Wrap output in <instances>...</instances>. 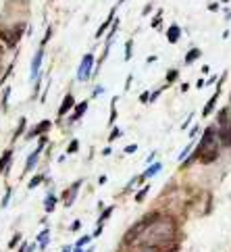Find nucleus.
I'll use <instances>...</instances> for the list:
<instances>
[{
	"label": "nucleus",
	"mask_w": 231,
	"mask_h": 252,
	"mask_svg": "<svg viewBox=\"0 0 231 252\" xmlns=\"http://www.w3.org/2000/svg\"><path fill=\"white\" fill-rule=\"evenodd\" d=\"M73 106H77V104H75V96L69 92V94L63 98V104H60V109H58V117H65L69 111H73Z\"/></svg>",
	"instance_id": "obj_7"
},
{
	"label": "nucleus",
	"mask_w": 231,
	"mask_h": 252,
	"mask_svg": "<svg viewBox=\"0 0 231 252\" xmlns=\"http://www.w3.org/2000/svg\"><path fill=\"white\" fill-rule=\"evenodd\" d=\"M90 240H92L90 236H84V238H79V240H77V244H75V248H84V246H86V244H87V242H90Z\"/></svg>",
	"instance_id": "obj_26"
},
{
	"label": "nucleus",
	"mask_w": 231,
	"mask_h": 252,
	"mask_svg": "<svg viewBox=\"0 0 231 252\" xmlns=\"http://www.w3.org/2000/svg\"><path fill=\"white\" fill-rule=\"evenodd\" d=\"M156 219H161V215H158V213H148V215H144V217H142L138 223H133L131 227L127 229L123 242H125V244H133V242H138V240L142 238V233H144Z\"/></svg>",
	"instance_id": "obj_3"
},
{
	"label": "nucleus",
	"mask_w": 231,
	"mask_h": 252,
	"mask_svg": "<svg viewBox=\"0 0 231 252\" xmlns=\"http://www.w3.org/2000/svg\"><path fill=\"white\" fill-rule=\"evenodd\" d=\"M25 123H28V121H25V119H21V121H19V127H17V131H15V140H17V138H19V136H21V131L25 129Z\"/></svg>",
	"instance_id": "obj_28"
},
{
	"label": "nucleus",
	"mask_w": 231,
	"mask_h": 252,
	"mask_svg": "<svg viewBox=\"0 0 231 252\" xmlns=\"http://www.w3.org/2000/svg\"><path fill=\"white\" fill-rule=\"evenodd\" d=\"M142 252H156V248H144Z\"/></svg>",
	"instance_id": "obj_43"
},
{
	"label": "nucleus",
	"mask_w": 231,
	"mask_h": 252,
	"mask_svg": "<svg viewBox=\"0 0 231 252\" xmlns=\"http://www.w3.org/2000/svg\"><path fill=\"white\" fill-rule=\"evenodd\" d=\"M131 46H133L131 40H127V44H125V57H123L125 61H129V59H131Z\"/></svg>",
	"instance_id": "obj_29"
},
{
	"label": "nucleus",
	"mask_w": 231,
	"mask_h": 252,
	"mask_svg": "<svg viewBox=\"0 0 231 252\" xmlns=\"http://www.w3.org/2000/svg\"><path fill=\"white\" fill-rule=\"evenodd\" d=\"M19 252H29V246H28V244H25V242H23V244H21V248H19Z\"/></svg>",
	"instance_id": "obj_41"
},
{
	"label": "nucleus",
	"mask_w": 231,
	"mask_h": 252,
	"mask_svg": "<svg viewBox=\"0 0 231 252\" xmlns=\"http://www.w3.org/2000/svg\"><path fill=\"white\" fill-rule=\"evenodd\" d=\"M219 144L223 148H231V123L225 125V127H221V131H219Z\"/></svg>",
	"instance_id": "obj_9"
},
{
	"label": "nucleus",
	"mask_w": 231,
	"mask_h": 252,
	"mask_svg": "<svg viewBox=\"0 0 231 252\" xmlns=\"http://www.w3.org/2000/svg\"><path fill=\"white\" fill-rule=\"evenodd\" d=\"M148 190H150V186H144V188H142V190L136 194V202H144V198H146Z\"/></svg>",
	"instance_id": "obj_24"
},
{
	"label": "nucleus",
	"mask_w": 231,
	"mask_h": 252,
	"mask_svg": "<svg viewBox=\"0 0 231 252\" xmlns=\"http://www.w3.org/2000/svg\"><path fill=\"white\" fill-rule=\"evenodd\" d=\"M115 11H117V8H113V11H111V15L109 17H106V21L100 25V28H98V32H96V38H100V35L106 32V30H109L111 28V25L115 23Z\"/></svg>",
	"instance_id": "obj_15"
},
{
	"label": "nucleus",
	"mask_w": 231,
	"mask_h": 252,
	"mask_svg": "<svg viewBox=\"0 0 231 252\" xmlns=\"http://www.w3.org/2000/svg\"><path fill=\"white\" fill-rule=\"evenodd\" d=\"M82 179H77V182L73 184V186H71L69 188V190L65 192V206H71V204H73L75 202V198H77V190H79V188H82Z\"/></svg>",
	"instance_id": "obj_8"
},
{
	"label": "nucleus",
	"mask_w": 231,
	"mask_h": 252,
	"mask_svg": "<svg viewBox=\"0 0 231 252\" xmlns=\"http://www.w3.org/2000/svg\"><path fill=\"white\" fill-rule=\"evenodd\" d=\"M192 150V142L188 144V146H185L183 150H181V155H179V160H185V157H188V152Z\"/></svg>",
	"instance_id": "obj_31"
},
{
	"label": "nucleus",
	"mask_w": 231,
	"mask_h": 252,
	"mask_svg": "<svg viewBox=\"0 0 231 252\" xmlns=\"http://www.w3.org/2000/svg\"><path fill=\"white\" fill-rule=\"evenodd\" d=\"M100 233H102V225H98V227H96V231L92 233V238H98V236H100Z\"/></svg>",
	"instance_id": "obj_39"
},
{
	"label": "nucleus",
	"mask_w": 231,
	"mask_h": 252,
	"mask_svg": "<svg viewBox=\"0 0 231 252\" xmlns=\"http://www.w3.org/2000/svg\"><path fill=\"white\" fill-rule=\"evenodd\" d=\"M161 169H163V165L161 163H154V165H150L144 173H142V177L138 179V182L142 184V182H146V179H150V177H154L156 173H161Z\"/></svg>",
	"instance_id": "obj_11"
},
{
	"label": "nucleus",
	"mask_w": 231,
	"mask_h": 252,
	"mask_svg": "<svg viewBox=\"0 0 231 252\" xmlns=\"http://www.w3.org/2000/svg\"><path fill=\"white\" fill-rule=\"evenodd\" d=\"M136 150H138L136 144H129V146L125 148V155H133V152H136Z\"/></svg>",
	"instance_id": "obj_34"
},
{
	"label": "nucleus",
	"mask_w": 231,
	"mask_h": 252,
	"mask_svg": "<svg viewBox=\"0 0 231 252\" xmlns=\"http://www.w3.org/2000/svg\"><path fill=\"white\" fill-rule=\"evenodd\" d=\"M11 157H13V150H6L4 155H2V158H0V175L4 173V169L8 171V163H11Z\"/></svg>",
	"instance_id": "obj_17"
},
{
	"label": "nucleus",
	"mask_w": 231,
	"mask_h": 252,
	"mask_svg": "<svg viewBox=\"0 0 231 252\" xmlns=\"http://www.w3.org/2000/svg\"><path fill=\"white\" fill-rule=\"evenodd\" d=\"M227 115H229V111H227V109H221V111H219V115H217V121H219L221 127H225V125H229Z\"/></svg>",
	"instance_id": "obj_19"
},
{
	"label": "nucleus",
	"mask_w": 231,
	"mask_h": 252,
	"mask_svg": "<svg viewBox=\"0 0 231 252\" xmlns=\"http://www.w3.org/2000/svg\"><path fill=\"white\" fill-rule=\"evenodd\" d=\"M163 90H165V88H158V90H154V92H152V94H150V102H154V100H156V98H158V96H161V92H163Z\"/></svg>",
	"instance_id": "obj_32"
},
{
	"label": "nucleus",
	"mask_w": 231,
	"mask_h": 252,
	"mask_svg": "<svg viewBox=\"0 0 231 252\" xmlns=\"http://www.w3.org/2000/svg\"><path fill=\"white\" fill-rule=\"evenodd\" d=\"M50 33H52V28H48V30H46V35H44V40H42V44H46V42L50 40Z\"/></svg>",
	"instance_id": "obj_36"
},
{
	"label": "nucleus",
	"mask_w": 231,
	"mask_h": 252,
	"mask_svg": "<svg viewBox=\"0 0 231 252\" xmlns=\"http://www.w3.org/2000/svg\"><path fill=\"white\" fill-rule=\"evenodd\" d=\"M23 30H25V23H17L13 30H8V28H6V30H4V28H0V40H4L6 46H15V44L19 42Z\"/></svg>",
	"instance_id": "obj_4"
},
{
	"label": "nucleus",
	"mask_w": 231,
	"mask_h": 252,
	"mask_svg": "<svg viewBox=\"0 0 231 252\" xmlns=\"http://www.w3.org/2000/svg\"><path fill=\"white\" fill-rule=\"evenodd\" d=\"M115 104H117V98H113V109H111V125L115 123V119H117V109H115Z\"/></svg>",
	"instance_id": "obj_27"
},
{
	"label": "nucleus",
	"mask_w": 231,
	"mask_h": 252,
	"mask_svg": "<svg viewBox=\"0 0 231 252\" xmlns=\"http://www.w3.org/2000/svg\"><path fill=\"white\" fill-rule=\"evenodd\" d=\"M229 102H231V96H229Z\"/></svg>",
	"instance_id": "obj_48"
},
{
	"label": "nucleus",
	"mask_w": 231,
	"mask_h": 252,
	"mask_svg": "<svg viewBox=\"0 0 231 252\" xmlns=\"http://www.w3.org/2000/svg\"><path fill=\"white\" fill-rule=\"evenodd\" d=\"M42 182H44V175L40 173V175H35V177L31 179V182H29V186H28V188H29V190H33V188H38V186H40Z\"/></svg>",
	"instance_id": "obj_25"
},
{
	"label": "nucleus",
	"mask_w": 231,
	"mask_h": 252,
	"mask_svg": "<svg viewBox=\"0 0 231 252\" xmlns=\"http://www.w3.org/2000/svg\"><path fill=\"white\" fill-rule=\"evenodd\" d=\"M179 79V71L177 69H169L167 71V84H173V82H177Z\"/></svg>",
	"instance_id": "obj_21"
},
{
	"label": "nucleus",
	"mask_w": 231,
	"mask_h": 252,
	"mask_svg": "<svg viewBox=\"0 0 231 252\" xmlns=\"http://www.w3.org/2000/svg\"><path fill=\"white\" fill-rule=\"evenodd\" d=\"M21 240V236H19V233H17V236L11 240V244H8V246H11V248H15V244H17V242H19Z\"/></svg>",
	"instance_id": "obj_38"
},
{
	"label": "nucleus",
	"mask_w": 231,
	"mask_h": 252,
	"mask_svg": "<svg viewBox=\"0 0 231 252\" xmlns=\"http://www.w3.org/2000/svg\"><path fill=\"white\" fill-rule=\"evenodd\" d=\"M219 152H221L219 136H217L215 127H208L206 131H204V136H202V140L198 144V148L194 150V155L190 158L183 160V167H190L196 158L200 160L202 165H210V163H215V160L219 158Z\"/></svg>",
	"instance_id": "obj_2"
},
{
	"label": "nucleus",
	"mask_w": 231,
	"mask_h": 252,
	"mask_svg": "<svg viewBox=\"0 0 231 252\" xmlns=\"http://www.w3.org/2000/svg\"><path fill=\"white\" fill-rule=\"evenodd\" d=\"M140 100L144 102V104H146V102H150V94H148V92H144V94H142V98H140Z\"/></svg>",
	"instance_id": "obj_37"
},
{
	"label": "nucleus",
	"mask_w": 231,
	"mask_h": 252,
	"mask_svg": "<svg viewBox=\"0 0 231 252\" xmlns=\"http://www.w3.org/2000/svg\"><path fill=\"white\" fill-rule=\"evenodd\" d=\"M73 252H84V248H73Z\"/></svg>",
	"instance_id": "obj_46"
},
{
	"label": "nucleus",
	"mask_w": 231,
	"mask_h": 252,
	"mask_svg": "<svg viewBox=\"0 0 231 252\" xmlns=\"http://www.w3.org/2000/svg\"><path fill=\"white\" fill-rule=\"evenodd\" d=\"M42 59H44V50L40 48L38 52H35L33 63H31V79L38 77V71H40V65H42Z\"/></svg>",
	"instance_id": "obj_13"
},
{
	"label": "nucleus",
	"mask_w": 231,
	"mask_h": 252,
	"mask_svg": "<svg viewBox=\"0 0 231 252\" xmlns=\"http://www.w3.org/2000/svg\"><path fill=\"white\" fill-rule=\"evenodd\" d=\"M161 15H163V13H158V15L154 17V19H152V23H150L152 28H158V25H161Z\"/></svg>",
	"instance_id": "obj_33"
},
{
	"label": "nucleus",
	"mask_w": 231,
	"mask_h": 252,
	"mask_svg": "<svg viewBox=\"0 0 231 252\" xmlns=\"http://www.w3.org/2000/svg\"><path fill=\"white\" fill-rule=\"evenodd\" d=\"M179 38H181V28L177 23H173L171 28L167 30V40L171 44H177V42H179Z\"/></svg>",
	"instance_id": "obj_12"
},
{
	"label": "nucleus",
	"mask_w": 231,
	"mask_h": 252,
	"mask_svg": "<svg viewBox=\"0 0 231 252\" xmlns=\"http://www.w3.org/2000/svg\"><path fill=\"white\" fill-rule=\"evenodd\" d=\"M77 150H79V142L77 140H71L69 146H67V155H75Z\"/></svg>",
	"instance_id": "obj_23"
},
{
	"label": "nucleus",
	"mask_w": 231,
	"mask_h": 252,
	"mask_svg": "<svg viewBox=\"0 0 231 252\" xmlns=\"http://www.w3.org/2000/svg\"><path fill=\"white\" fill-rule=\"evenodd\" d=\"M52 127V123L50 121H42L40 125H35V127L28 133V138H35V136H46V131Z\"/></svg>",
	"instance_id": "obj_10"
},
{
	"label": "nucleus",
	"mask_w": 231,
	"mask_h": 252,
	"mask_svg": "<svg viewBox=\"0 0 231 252\" xmlns=\"http://www.w3.org/2000/svg\"><path fill=\"white\" fill-rule=\"evenodd\" d=\"M119 2H125V0H119Z\"/></svg>",
	"instance_id": "obj_47"
},
{
	"label": "nucleus",
	"mask_w": 231,
	"mask_h": 252,
	"mask_svg": "<svg viewBox=\"0 0 231 252\" xmlns=\"http://www.w3.org/2000/svg\"><path fill=\"white\" fill-rule=\"evenodd\" d=\"M200 57H202V50L200 48H192V50H188V55H185L183 63H185V65H192V63H196Z\"/></svg>",
	"instance_id": "obj_16"
},
{
	"label": "nucleus",
	"mask_w": 231,
	"mask_h": 252,
	"mask_svg": "<svg viewBox=\"0 0 231 252\" xmlns=\"http://www.w3.org/2000/svg\"><path fill=\"white\" fill-rule=\"evenodd\" d=\"M225 73H223V77L219 79V84H217V90H215V94H212L210 98H208V102L204 104V109H202V115L204 117H208L210 113H212V109H215V104H217V100H219V94H221V88H223V82H225Z\"/></svg>",
	"instance_id": "obj_6"
},
{
	"label": "nucleus",
	"mask_w": 231,
	"mask_h": 252,
	"mask_svg": "<svg viewBox=\"0 0 231 252\" xmlns=\"http://www.w3.org/2000/svg\"><path fill=\"white\" fill-rule=\"evenodd\" d=\"M48 240H50V231H48V229H44L40 236H38V244H40V248H46V246H48Z\"/></svg>",
	"instance_id": "obj_20"
},
{
	"label": "nucleus",
	"mask_w": 231,
	"mask_h": 252,
	"mask_svg": "<svg viewBox=\"0 0 231 252\" xmlns=\"http://www.w3.org/2000/svg\"><path fill=\"white\" fill-rule=\"evenodd\" d=\"M175 231H177L175 221L171 217H163L161 215V219H156L144 233H142L138 244L144 246V248H158L163 244H169V242L175 238Z\"/></svg>",
	"instance_id": "obj_1"
},
{
	"label": "nucleus",
	"mask_w": 231,
	"mask_h": 252,
	"mask_svg": "<svg viewBox=\"0 0 231 252\" xmlns=\"http://www.w3.org/2000/svg\"><path fill=\"white\" fill-rule=\"evenodd\" d=\"M8 200H11V188L6 190V194H4V200H2V206H6L8 204Z\"/></svg>",
	"instance_id": "obj_35"
},
{
	"label": "nucleus",
	"mask_w": 231,
	"mask_h": 252,
	"mask_svg": "<svg viewBox=\"0 0 231 252\" xmlns=\"http://www.w3.org/2000/svg\"><path fill=\"white\" fill-rule=\"evenodd\" d=\"M92 69H94V55L90 52V55H86L82 65H79L77 69V79L79 82H87V79L92 77Z\"/></svg>",
	"instance_id": "obj_5"
},
{
	"label": "nucleus",
	"mask_w": 231,
	"mask_h": 252,
	"mask_svg": "<svg viewBox=\"0 0 231 252\" xmlns=\"http://www.w3.org/2000/svg\"><path fill=\"white\" fill-rule=\"evenodd\" d=\"M115 213V206H109L106 211H102V215H100V219H98V225H104V221L111 217V215Z\"/></svg>",
	"instance_id": "obj_22"
},
{
	"label": "nucleus",
	"mask_w": 231,
	"mask_h": 252,
	"mask_svg": "<svg viewBox=\"0 0 231 252\" xmlns=\"http://www.w3.org/2000/svg\"><path fill=\"white\" fill-rule=\"evenodd\" d=\"M84 252H94V246H90V248H87V250H84Z\"/></svg>",
	"instance_id": "obj_45"
},
{
	"label": "nucleus",
	"mask_w": 231,
	"mask_h": 252,
	"mask_svg": "<svg viewBox=\"0 0 231 252\" xmlns=\"http://www.w3.org/2000/svg\"><path fill=\"white\" fill-rule=\"evenodd\" d=\"M217 8H219V4H217V2H212V4H208V11H212V13H215V11H217Z\"/></svg>",
	"instance_id": "obj_40"
},
{
	"label": "nucleus",
	"mask_w": 231,
	"mask_h": 252,
	"mask_svg": "<svg viewBox=\"0 0 231 252\" xmlns=\"http://www.w3.org/2000/svg\"><path fill=\"white\" fill-rule=\"evenodd\" d=\"M121 133H123V131H121L119 127H115V129L111 131V136H109V140H111V142H113V140H117V138L121 136Z\"/></svg>",
	"instance_id": "obj_30"
},
{
	"label": "nucleus",
	"mask_w": 231,
	"mask_h": 252,
	"mask_svg": "<svg viewBox=\"0 0 231 252\" xmlns=\"http://www.w3.org/2000/svg\"><path fill=\"white\" fill-rule=\"evenodd\" d=\"M55 206H57V196L55 194H48L46 196V202H44V209H46V213L50 215L52 211H55Z\"/></svg>",
	"instance_id": "obj_18"
},
{
	"label": "nucleus",
	"mask_w": 231,
	"mask_h": 252,
	"mask_svg": "<svg viewBox=\"0 0 231 252\" xmlns=\"http://www.w3.org/2000/svg\"><path fill=\"white\" fill-rule=\"evenodd\" d=\"M87 111V100H84V102H79L77 106H75V111L73 113H71V117H69V119H71V123H73V121H79V119H82V117H84V113Z\"/></svg>",
	"instance_id": "obj_14"
},
{
	"label": "nucleus",
	"mask_w": 231,
	"mask_h": 252,
	"mask_svg": "<svg viewBox=\"0 0 231 252\" xmlns=\"http://www.w3.org/2000/svg\"><path fill=\"white\" fill-rule=\"evenodd\" d=\"M79 225H82V223H79V221H75L73 225H71V229H73V231H77V229H79Z\"/></svg>",
	"instance_id": "obj_42"
},
{
	"label": "nucleus",
	"mask_w": 231,
	"mask_h": 252,
	"mask_svg": "<svg viewBox=\"0 0 231 252\" xmlns=\"http://www.w3.org/2000/svg\"><path fill=\"white\" fill-rule=\"evenodd\" d=\"M71 250H73L71 246H63V252H71Z\"/></svg>",
	"instance_id": "obj_44"
}]
</instances>
